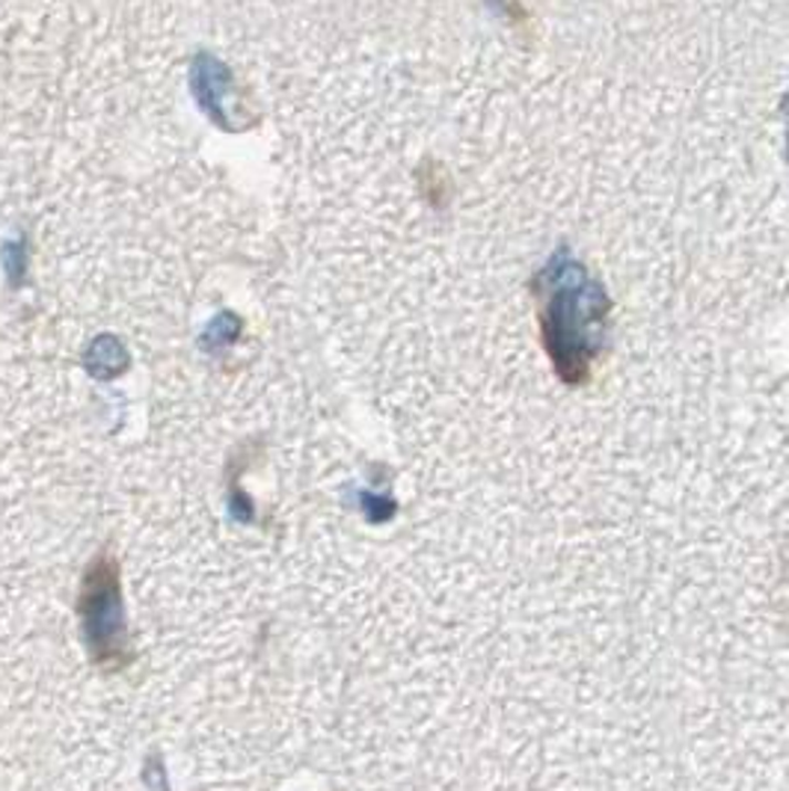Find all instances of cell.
<instances>
[{
    "label": "cell",
    "mask_w": 789,
    "mask_h": 791,
    "mask_svg": "<svg viewBox=\"0 0 789 791\" xmlns=\"http://www.w3.org/2000/svg\"><path fill=\"white\" fill-rule=\"evenodd\" d=\"M77 620L84 644L98 670L120 673L131 662L128 623L122 605L120 563L107 552L90 561L77 590Z\"/></svg>",
    "instance_id": "6da1fadb"
}]
</instances>
